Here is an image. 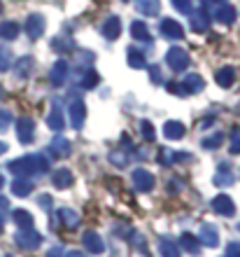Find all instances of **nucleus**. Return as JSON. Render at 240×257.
Here are the masks:
<instances>
[{
    "label": "nucleus",
    "mask_w": 240,
    "mask_h": 257,
    "mask_svg": "<svg viewBox=\"0 0 240 257\" xmlns=\"http://www.w3.org/2000/svg\"><path fill=\"white\" fill-rule=\"evenodd\" d=\"M159 31H161V35H163V38H170V40H177V38H182V35H184L182 24H180V21H175V19H161Z\"/></svg>",
    "instance_id": "obj_1"
},
{
    "label": "nucleus",
    "mask_w": 240,
    "mask_h": 257,
    "mask_svg": "<svg viewBox=\"0 0 240 257\" xmlns=\"http://www.w3.org/2000/svg\"><path fill=\"white\" fill-rule=\"evenodd\" d=\"M45 17L42 14H31L26 19V33H28V38H33V40H38L42 33H45Z\"/></svg>",
    "instance_id": "obj_2"
},
{
    "label": "nucleus",
    "mask_w": 240,
    "mask_h": 257,
    "mask_svg": "<svg viewBox=\"0 0 240 257\" xmlns=\"http://www.w3.org/2000/svg\"><path fill=\"white\" fill-rule=\"evenodd\" d=\"M168 63H170V68L173 70H184V68L189 66V56H187V52L184 49H177V47H173L170 52H168Z\"/></svg>",
    "instance_id": "obj_3"
},
{
    "label": "nucleus",
    "mask_w": 240,
    "mask_h": 257,
    "mask_svg": "<svg viewBox=\"0 0 240 257\" xmlns=\"http://www.w3.org/2000/svg\"><path fill=\"white\" fill-rule=\"evenodd\" d=\"M100 31H103V35H105L107 40H117V38H119V33H121V21H119V17H107Z\"/></svg>",
    "instance_id": "obj_4"
},
{
    "label": "nucleus",
    "mask_w": 240,
    "mask_h": 257,
    "mask_svg": "<svg viewBox=\"0 0 240 257\" xmlns=\"http://www.w3.org/2000/svg\"><path fill=\"white\" fill-rule=\"evenodd\" d=\"M135 10L142 14V17H156L161 12V3L159 0H138L135 3Z\"/></svg>",
    "instance_id": "obj_5"
},
{
    "label": "nucleus",
    "mask_w": 240,
    "mask_h": 257,
    "mask_svg": "<svg viewBox=\"0 0 240 257\" xmlns=\"http://www.w3.org/2000/svg\"><path fill=\"white\" fill-rule=\"evenodd\" d=\"M214 19L219 21V24H233L235 21V7H231V5H221V7H217V12H214Z\"/></svg>",
    "instance_id": "obj_6"
},
{
    "label": "nucleus",
    "mask_w": 240,
    "mask_h": 257,
    "mask_svg": "<svg viewBox=\"0 0 240 257\" xmlns=\"http://www.w3.org/2000/svg\"><path fill=\"white\" fill-rule=\"evenodd\" d=\"M191 28L196 33H205L207 28H210V17L205 12H193L191 14Z\"/></svg>",
    "instance_id": "obj_7"
},
{
    "label": "nucleus",
    "mask_w": 240,
    "mask_h": 257,
    "mask_svg": "<svg viewBox=\"0 0 240 257\" xmlns=\"http://www.w3.org/2000/svg\"><path fill=\"white\" fill-rule=\"evenodd\" d=\"M131 35H133L135 40L149 42V28H147L142 21H133V24H131Z\"/></svg>",
    "instance_id": "obj_8"
},
{
    "label": "nucleus",
    "mask_w": 240,
    "mask_h": 257,
    "mask_svg": "<svg viewBox=\"0 0 240 257\" xmlns=\"http://www.w3.org/2000/svg\"><path fill=\"white\" fill-rule=\"evenodd\" d=\"M0 35L7 38V40H14V38L19 35V24H14V21H3V24H0Z\"/></svg>",
    "instance_id": "obj_9"
},
{
    "label": "nucleus",
    "mask_w": 240,
    "mask_h": 257,
    "mask_svg": "<svg viewBox=\"0 0 240 257\" xmlns=\"http://www.w3.org/2000/svg\"><path fill=\"white\" fill-rule=\"evenodd\" d=\"M217 82H219L221 87H228L231 82H233V77H235V70L233 68H221V70H217Z\"/></svg>",
    "instance_id": "obj_10"
},
{
    "label": "nucleus",
    "mask_w": 240,
    "mask_h": 257,
    "mask_svg": "<svg viewBox=\"0 0 240 257\" xmlns=\"http://www.w3.org/2000/svg\"><path fill=\"white\" fill-rule=\"evenodd\" d=\"M66 73H68V63L66 61H56L54 63V68H52V80L59 84V82H63Z\"/></svg>",
    "instance_id": "obj_11"
},
{
    "label": "nucleus",
    "mask_w": 240,
    "mask_h": 257,
    "mask_svg": "<svg viewBox=\"0 0 240 257\" xmlns=\"http://www.w3.org/2000/svg\"><path fill=\"white\" fill-rule=\"evenodd\" d=\"M128 63H131L133 68H142V66H145V54H142L140 49L131 47V49H128Z\"/></svg>",
    "instance_id": "obj_12"
},
{
    "label": "nucleus",
    "mask_w": 240,
    "mask_h": 257,
    "mask_svg": "<svg viewBox=\"0 0 240 257\" xmlns=\"http://www.w3.org/2000/svg\"><path fill=\"white\" fill-rule=\"evenodd\" d=\"M12 63V52L7 47H0V70H7Z\"/></svg>",
    "instance_id": "obj_13"
},
{
    "label": "nucleus",
    "mask_w": 240,
    "mask_h": 257,
    "mask_svg": "<svg viewBox=\"0 0 240 257\" xmlns=\"http://www.w3.org/2000/svg\"><path fill=\"white\" fill-rule=\"evenodd\" d=\"M173 7L182 14H191V0H173Z\"/></svg>",
    "instance_id": "obj_14"
},
{
    "label": "nucleus",
    "mask_w": 240,
    "mask_h": 257,
    "mask_svg": "<svg viewBox=\"0 0 240 257\" xmlns=\"http://www.w3.org/2000/svg\"><path fill=\"white\" fill-rule=\"evenodd\" d=\"M28 68H33V61H31V59H28V56H26V59H21V61H19V66H17V70H19V75H21V77H24V75H28V73H26Z\"/></svg>",
    "instance_id": "obj_15"
},
{
    "label": "nucleus",
    "mask_w": 240,
    "mask_h": 257,
    "mask_svg": "<svg viewBox=\"0 0 240 257\" xmlns=\"http://www.w3.org/2000/svg\"><path fill=\"white\" fill-rule=\"evenodd\" d=\"M31 128H33V124L31 122H26V119H24V122H21V138H24V141H28V138H31Z\"/></svg>",
    "instance_id": "obj_16"
},
{
    "label": "nucleus",
    "mask_w": 240,
    "mask_h": 257,
    "mask_svg": "<svg viewBox=\"0 0 240 257\" xmlns=\"http://www.w3.org/2000/svg\"><path fill=\"white\" fill-rule=\"evenodd\" d=\"M168 136H173V138L182 136V124H175V122L168 124Z\"/></svg>",
    "instance_id": "obj_17"
},
{
    "label": "nucleus",
    "mask_w": 240,
    "mask_h": 257,
    "mask_svg": "<svg viewBox=\"0 0 240 257\" xmlns=\"http://www.w3.org/2000/svg\"><path fill=\"white\" fill-rule=\"evenodd\" d=\"M189 87H193V89H200L203 87V80H200V77H196V75H189Z\"/></svg>",
    "instance_id": "obj_18"
},
{
    "label": "nucleus",
    "mask_w": 240,
    "mask_h": 257,
    "mask_svg": "<svg viewBox=\"0 0 240 257\" xmlns=\"http://www.w3.org/2000/svg\"><path fill=\"white\" fill-rule=\"evenodd\" d=\"M7 119H10V117H7V112H0V128L7 124Z\"/></svg>",
    "instance_id": "obj_19"
},
{
    "label": "nucleus",
    "mask_w": 240,
    "mask_h": 257,
    "mask_svg": "<svg viewBox=\"0 0 240 257\" xmlns=\"http://www.w3.org/2000/svg\"><path fill=\"white\" fill-rule=\"evenodd\" d=\"M210 3H219V5H224V3H226V0H210Z\"/></svg>",
    "instance_id": "obj_20"
},
{
    "label": "nucleus",
    "mask_w": 240,
    "mask_h": 257,
    "mask_svg": "<svg viewBox=\"0 0 240 257\" xmlns=\"http://www.w3.org/2000/svg\"><path fill=\"white\" fill-rule=\"evenodd\" d=\"M3 150H5V145H3V143H0V152H3Z\"/></svg>",
    "instance_id": "obj_21"
},
{
    "label": "nucleus",
    "mask_w": 240,
    "mask_h": 257,
    "mask_svg": "<svg viewBox=\"0 0 240 257\" xmlns=\"http://www.w3.org/2000/svg\"><path fill=\"white\" fill-rule=\"evenodd\" d=\"M121 3H128V0H121Z\"/></svg>",
    "instance_id": "obj_22"
},
{
    "label": "nucleus",
    "mask_w": 240,
    "mask_h": 257,
    "mask_svg": "<svg viewBox=\"0 0 240 257\" xmlns=\"http://www.w3.org/2000/svg\"><path fill=\"white\" fill-rule=\"evenodd\" d=\"M0 10H3V5H0Z\"/></svg>",
    "instance_id": "obj_23"
}]
</instances>
